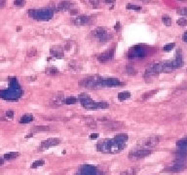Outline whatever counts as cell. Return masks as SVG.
Segmentation results:
<instances>
[{"label":"cell","mask_w":187,"mask_h":175,"mask_svg":"<svg viewBox=\"0 0 187 175\" xmlns=\"http://www.w3.org/2000/svg\"><path fill=\"white\" fill-rule=\"evenodd\" d=\"M69 68H70V70H72V71L78 72L82 69V66H81V64H79V63H77L76 62H71L69 63Z\"/></svg>","instance_id":"ffe728a7"},{"label":"cell","mask_w":187,"mask_h":175,"mask_svg":"<svg viewBox=\"0 0 187 175\" xmlns=\"http://www.w3.org/2000/svg\"><path fill=\"white\" fill-rule=\"evenodd\" d=\"M174 46H175V44H174V43L168 44V45L164 46L163 51H164V52H170V51H172V50L174 48Z\"/></svg>","instance_id":"4dcf8cb0"},{"label":"cell","mask_w":187,"mask_h":175,"mask_svg":"<svg viewBox=\"0 0 187 175\" xmlns=\"http://www.w3.org/2000/svg\"><path fill=\"white\" fill-rule=\"evenodd\" d=\"M51 54L53 55V57H57V58H63L65 54H63V51L60 47H54V48L51 49Z\"/></svg>","instance_id":"5bb4252c"},{"label":"cell","mask_w":187,"mask_h":175,"mask_svg":"<svg viewBox=\"0 0 187 175\" xmlns=\"http://www.w3.org/2000/svg\"><path fill=\"white\" fill-rule=\"evenodd\" d=\"M120 21H117L116 23V26H115V30L116 31H119V29H120Z\"/></svg>","instance_id":"ab89813d"},{"label":"cell","mask_w":187,"mask_h":175,"mask_svg":"<svg viewBox=\"0 0 187 175\" xmlns=\"http://www.w3.org/2000/svg\"><path fill=\"white\" fill-rule=\"evenodd\" d=\"M60 143V140L58 138H49L45 141H43L40 145V149H48L50 147H54L57 146Z\"/></svg>","instance_id":"8fae6325"},{"label":"cell","mask_w":187,"mask_h":175,"mask_svg":"<svg viewBox=\"0 0 187 175\" xmlns=\"http://www.w3.org/2000/svg\"><path fill=\"white\" fill-rule=\"evenodd\" d=\"M126 72H127V74H129V75H136V70L132 65H127L126 66Z\"/></svg>","instance_id":"83f0119b"},{"label":"cell","mask_w":187,"mask_h":175,"mask_svg":"<svg viewBox=\"0 0 187 175\" xmlns=\"http://www.w3.org/2000/svg\"><path fill=\"white\" fill-rule=\"evenodd\" d=\"M32 121H33V116L31 114H24V115L21 118V120H19V123L29 124V123H31Z\"/></svg>","instance_id":"2e32d148"},{"label":"cell","mask_w":187,"mask_h":175,"mask_svg":"<svg viewBox=\"0 0 187 175\" xmlns=\"http://www.w3.org/2000/svg\"><path fill=\"white\" fill-rule=\"evenodd\" d=\"M50 127L48 126H36L31 129V132H42V131H49Z\"/></svg>","instance_id":"e0dca14e"},{"label":"cell","mask_w":187,"mask_h":175,"mask_svg":"<svg viewBox=\"0 0 187 175\" xmlns=\"http://www.w3.org/2000/svg\"><path fill=\"white\" fill-rule=\"evenodd\" d=\"M122 123H119V122H107L105 123L103 126H104L105 129H110V130H115V129H118L120 127H122Z\"/></svg>","instance_id":"4fadbf2b"},{"label":"cell","mask_w":187,"mask_h":175,"mask_svg":"<svg viewBox=\"0 0 187 175\" xmlns=\"http://www.w3.org/2000/svg\"><path fill=\"white\" fill-rule=\"evenodd\" d=\"M35 55H36V49H32L31 51L27 53V55H29V57H34Z\"/></svg>","instance_id":"d590c367"},{"label":"cell","mask_w":187,"mask_h":175,"mask_svg":"<svg viewBox=\"0 0 187 175\" xmlns=\"http://www.w3.org/2000/svg\"><path fill=\"white\" fill-rule=\"evenodd\" d=\"M97 137H99V134H97V133H93V134L90 136L91 139H96V138H97Z\"/></svg>","instance_id":"f35d334b"},{"label":"cell","mask_w":187,"mask_h":175,"mask_svg":"<svg viewBox=\"0 0 187 175\" xmlns=\"http://www.w3.org/2000/svg\"><path fill=\"white\" fill-rule=\"evenodd\" d=\"M6 116L8 117V118L12 119L13 117H14V111L13 110H8V111H6Z\"/></svg>","instance_id":"e575fe53"},{"label":"cell","mask_w":187,"mask_h":175,"mask_svg":"<svg viewBox=\"0 0 187 175\" xmlns=\"http://www.w3.org/2000/svg\"><path fill=\"white\" fill-rule=\"evenodd\" d=\"M100 81H101V78L99 76H91L88 78H85L81 81L79 84L81 86L88 89H97L99 87H101V84H100Z\"/></svg>","instance_id":"3957f363"},{"label":"cell","mask_w":187,"mask_h":175,"mask_svg":"<svg viewBox=\"0 0 187 175\" xmlns=\"http://www.w3.org/2000/svg\"><path fill=\"white\" fill-rule=\"evenodd\" d=\"M186 165H184L183 162H177L172 165H170L168 167L165 168V170L167 171H171V172H179V171H182L183 169H185Z\"/></svg>","instance_id":"7c38bea8"},{"label":"cell","mask_w":187,"mask_h":175,"mask_svg":"<svg viewBox=\"0 0 187 175\" xmlns=\"http://www.w3.org/2000/svg\"><path fill=\"white\" fill-rule=\"evenodd\" d=\"M63 102L65 104H67V105L75 104L77 102V98H76V97H74V96H68V97H66V98L63 99Z\"/></svg>","instance_id":"603a6c76"},{"label":"cell","mask_w":187,"mask_h":175,"mask_svg":"<svg viewBox=\"0 0 187 175\" xmlns=\"http://www.w3.org/2000/svg\"><path fill=\"white\" fill-rule=\"evenodd\" d=\"M78 13V10H75V11H70V14L71 15H76Z\"/></svg>","instance_id":"7bdbcfd3"},{"label":"cell","mask_w":187,"mask_h":175,"mask_svg":"<svg viewBox=\"0 0 187 175\" xmlns=\"http://www.w3.org/2000/svg\"><path fill=\"white\" fill-rule=\"evenodd\" d=\"M6 1L7 0H0V9H2V8L5 7V5H6Z\"/></svg>","instance_id":"8d00e7d4"},{"label":"cell","mask_w":187,"mask_h":175,"mask_svg":"<svg viewBox=\"0 0 187 175\" xmlns=\"http://www.w3.org/2000/svg\"><path fill=\"white\" fill-rule=\"evenodd\" d=\"M14 5L17 7H23L26 5V0H14Z\"/></svg>","instance_id":"f546056e"},{"label":"cell","mask_w":187,"mask_h":175,"mask_svg":"<svg viewBox=\"0 0 187 175\" xmlns=\"http://www.w3.org/2000/svg\"><path fill=\"white\" fill-rule=\"evenodd\" d=\"M71 23L75 26H85V24L90 23V17L85 15L74 17L71 19Z\"/></svg>","instance_id":"ba28073f"},{"label":"cell","mask_w":187,"mask_h":175,"mask_svg":"<svg viewBox=\"0 0 187 175\" xmlns=\"http://www.w3.org/2000/svg\"><path fill=\"white\" fill-rule=\"evenodd\" d=\"M157 90H154V91H148V93H143L142 94V99L143 100H146V99H148L149 97H151V96H153L154 94L157 93Z\"/></svg>","instance_id":"d4e9b609"},{"label":"cell","mask_w":187,"mask_h":175,"mask_svg":"<svg viewBox=\"0 0 187 175\" xmlns=\"http://www.w3.org/2000/svg\"><path fill=\"white\" fill-rule=\"evenodd\" d=\"M101 1L104 2V3H107V4H112L116 1V0H101Z\"/></svg>","instance_id":"74e56055"},{"label":"cell","mask_w":187,"mask_h":175,"mask_svg":"<svg viewBox=\"0 0 187 175\" xmlns=\"http://www.w3.org/2000/svg\"><path fill=\"white\" fill-rule=\"evenodd\" d=\"M46 74L47 75H51V76H55V75H58V70L57 67H54V66H51V67H48L46 68Z\"/></svg>","instance_id":"7402d4cb"},{"label":"cell","mask_w":187,"mask_h":175,"mask_svg":"<svg viewBox=\"0 0 187 175\" xmlns=\"http://www.w3.org/2000/svg\"><path fill=\"white\" fill-rule=\"evenodd\" d=\"M127 9L129 10H133V11H140L141 10V7L140 6H138V5H133V4H128L126 6Z\"/></svg>","instance_id":"f1b7e54d"},{"label":"cell","mask_w":187,"mask_h":175,"mask_svg":"<svg viewBox=\"0 0 187 175\" xmlns=\"http://www.w3.org/2000/svg\"><path fill=\"white\" fill-rule=\"evenodd\" d=\"M3 62V59H0V62Z\"/></svg>","instance_id":"7dc6e473"},{"label":"cell","mask_w":187,"mask_h":175,"mask_svg":"<svg viewBox=\"0 0 187 175\" xmlns=\"http://www.w3.org/2000/svg\"><path fill=\"white\" fill-rule=\"evenodd\" d=\"M152 150L146 149V148H139L138 150H133L131 152L128 157L130 159H142V158H146L149 155H151Z\"/></svg>","instance_id":"277c9868"},{"label":"cell","mask_w":187,"mask_h":175,"mask_svg":"<svg viewBox=\"0 0 187 175\" xmlns=\"http://www.w3.org/2000/svg\"><path fill=\"white\" fill-rule=\"evenodd\" d=\"M145 55H146V51L141 46H135L128 52V57L129 58L144 57Z\"/></svg>","instance_id":"5b68a950"},{"label":"cell","mask_w":187,"mask_h":175,"mask_svg":"<svg viewBox=\"0 0 187 175\" xmlns=\"http://www.w3.org/2000/svg\"><path fill=\"white\" fill-rule=\"evenodd\" d=\"M109 107V104L107 102H96L92 100L88 105H86L84 108L86 109H105Z\"/></svg>","instance_id":"9c48e42d"},{"label":"cell","mask_w":187,"mask_h":175,"mask_svg":"<svg viewBox=\"0 0 187 175\" xmlns=\"http://www.w3.org/2000/svg\"><path fill=\"white\" fill-rule=\"evenodd\" d=\"M71 8V3L69 1H61L58 4L57 6V10L61 12V11H66L69 10Z\"/></svg>","instance_id":"9a60e30c"},{"label":"cell","mask_w":187,"mask_h":175,"mask_svg":"<svg viewBox=\"0 0 187 175\" xmlns=\"http://www.w3.org/2000/svg\"><path fill=\"white\" fill-rule=\"evenodd\" d=\"M182 38H183V41H185V42H187V31L183 34V37H182Z\"/></svg>","instance_id":"60d3db41"},{"label":"cell","mask_w":187,"mask_h":175,"mask_svg":"<svg viewBox=\"0 0 187 175\" xmlns=\"http://www.w3.org/2000/svg\"><path fill=\"white\" fill-rule=\"evenodd\" d=\"M29 15L33 19H37V21H49L53 17V11L51 9H39V10L30 9L29 11Z\"/></svg>","instance_id":"6da1fadb"},{"label":"cell","mask_w":187,"mask_h":175,"mask_svg":"<svg viewBox=\"0 0 187 175\" xmlns=\"http://www.w3.org/2000/svg\"><path fill=\"white\" fill-rule=\"evenodd\" d=\"M101 86H106V87H113V86H123L124 83H122L117 78H106V79H102L100 81Z\"/></svg>","instance_id":"52a82bcc"},{"label":"cell","mask_w":187,"mask_h":175,"mask_svg":"<svg viewBox=\"0 0 187 175\" xmlns=\"http://www.w3.org/2000/svg\"><path fill=\"white\" fill-rule=\"evenodd\" d=\"M138 170L139 169L138 167H131L129 169H127V170L123 171L120 175H136Z\"/></svg>","instance_id":"ac0fdd59"},{"label":"cell","mask_w":187,"mask_h":175,"mask_svg":"<svg viewBox=\"0 0 187 175\" xmlns=\"http://www.w3.org/2000/svg\"><path fill=\"white\" fill-rule=\"evenodd\" d=\"M177 24L180 26H187V19L184 18H180L179 19H177Z\"/></svg>","instance_id":"1f68e13d"},{"label":"cell","mask_w":187,"mask_h":175,"mask_svg":"<svg viewBox=\"0 0 187 175\" xmlns=\"http://www.w3.org/2000/svg\"><path fill=\"white\" fill-rule=\"evenodd\" d=\"M32 136H33V133L31 132V133H29V135H26V138H29V137H32Z\"/></svg>","instance_id":"ee69618b"},{"label":"cell","mask_w":187,"mask_h":175,"mask_svg":"<svg viewBox=\"0 0 187 175\" xmlns=\"http://www.w3.org/2000/svg\"><path fill=\"white\" fill-rule=\"evenodd\" d=\"M92 35L94 36V37L96 38H99L101 42H107V41H109L112 39V34L111 33L108 32L107 28H105V27H97L96 29L93 30V32H92Z\"/></svg>","instance_id":"7a4b0ae2"},{"label":"cell","mask_w":187,"mask_h":175,"mask_svg":"<svg viewBox=\"0 0 187 175\" xmlns=\"http://www.w3.org/2000/svg\"><path fill=\"white\" fill-rule=\"evenodd\" d=\"M179 1H187V0H179Z\"/></svg>","instance_id":"bcb514c9"},{"label":"cell","mask_w":187,"mask_h":175,"mask_svg":"<svg viewBox=\"0 0 187 175\" xmlns=\"http://www.w3.org/2000/svg\"><path fill=\"white\" fill-rule=\"evenodd\" d=\"M44 163H45V162H44V160H35L34 163H32V165H31V166H30V167H31V168H37V167H39V166L44 165Z\"/></svg>","instance_id":"4316f807"},{"label":"cell","mask_w":187,"mask_h":175,"mask_svg":"<svg viewBox=\"0 0 187 175\" xmlns=\"http://www.w3.org/2000/svg\"><path fill=\"white\" fill-rule=\"evenodd\" d=\"M162 21L168 26H170L172 24V19H171V17L168 15H164L162 17Z\"/></svg>","instance_id":"484cf974"},{"label":"cell","mask_w":187,"mask_h":175,"mask_svg":"<svg viewBox=\"0 0 187 175\" xmlns=\"http://www.w3.org/2000/svg\"><path fill=\"white\" fill-rule=\"evenodd\" d=\"M4 162H5L4 158H0V165H3Z\"/></svg>","instance_id":"b9f144b4"},{"label":"cell","mask_w":187,"mask_h":175,"mask_svg":"<svg viewBox=\"0 0 187 175\" xmlns=\"http://www.w3.org/2000/svg\"><path fill=\"white\" fill-rule=\"evenodd\" d=\"M131 97V93L130 91H121L118 93V99L120 101H124L126 99L130 98Z\"/></svg>","instance_id":"d6986e66"},{"label":"cell","mask_w":187,"mask_h":175,"mask_svg":"<svg viewBox=\"0 0 187 175\" xmlns=\"http://www.w3.org/2000/svg\"><path fill=\"white\" fill-rule=\"evenodd\" d=\"M177 145L178 148H185V149H187V136H186V137L181 138L180 140H178Z\"/></svg>","instance_id":"cb8c5ba5"},{"label":"cell","mask_w":187,"mask_h":175,"mask_svg":"<svg viewBox=\"0 0 187 175\" xmlns=\"http://www.w3.org/2000/svg\"><path fill=\"white\" fill-rule=\"evenodd\" d=\"M142 2H144V3H149L150 1H151V0H141Z\"/></svg>","instance_id":"f6af8a7d"},{"label":"cell","mask_w":187,"mask_h":175,"mask_svg":"<svg viewBox=\"0 0 187 175\" xmlns=\"http://www.w3.org/2000/svg\"><path fill=\"white\" fill-rule=\"evenodd\" d=\"M177 14L181 16H187V8H180V9H178Z\"/></svg>","instance_id":"836d02e7"},{"label":"cell","mask_w":187,"mask_h":175,"mask_svg":"<svg viewBox=\"0 0 187 175\" xmlns=\"http://www.w3.org/2000/svg\"><path fill=\"white\" fill-rule=\"evenodd\" d=\"M113 55H114V49L111 48V49L108 50V51L100 54L97 58H99V60L100 62L103 63V62H109V60L112 59Z\"/></svg>","instance_id":"30bf717a"},{"label":"cell","mask_w":187,"mask_h":175,"mask_svg":"<svg viewBox=\"0 0 187 175\" xmlns=\"http://www.w3.org/2000/svg\"><path fill=\"white\" fill-rule=\"evenodd\" d=\"M159 140L160 138L158 136H152V137H148L145 138L144 140H142L140 143L138 144L139 148H146V149H150L152 147L156 146L159 143Z\"/></svg>","instance_id":"8992f818"},{"label":"cell","mask_w":187,"mask_h":175,"mask_svg":"<svg viewBox=\"0 0 187 175\" xmlns=\"http://www.w3.org/2000/svg\"><path fill=\"white\" fill-rule=\"evenodd\" d=\"M89 1H90V4L94 8H99V0H89Z\"/></svg>","instance_id":"d6a6232c"},{"label":"cell","mask_w":187,"mask_h":175,"mask_svg":"<svg viewBox=\"0 0 187 175\" xmlns=\"http://www.w3.org/2000/svg\"><path fill=\"white\" fill-rule=\"evenodd\" d=\"M19 156V153L18 152H10L4 155V160H14V159H17Z\"/></svg>","instance_id":"44dd1931"}]
</instances>
